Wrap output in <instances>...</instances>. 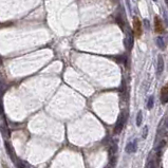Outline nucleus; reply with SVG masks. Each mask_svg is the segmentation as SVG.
Segmentation results:
<instances>
[{
	"label": "nucleus",
	"mask_w": 168,
	"mask_h": 168,
	"mask_svg": "<svg viewBox=\"0 0 168 168\" xmlns=\"http://www.w3.org/2000/svg\"><path fill=\"white\" fill-rule=\"evenodd\" d=\"M4 146H5V150H7V153L9 154V157H11L13 161H15V152H14V149H13V147L11 146V144L9 142H5V144H4Z\"/></svg>",
	"instance_id": "nucleus-2"
},
{
	"label": "nucleus",
	"mask_w": 168,
	"mask_h": 168,
	"mask_svg": "<svg viewBox=\"0 0 168 168\" xmlns=\"http://www.w3.org/2000/svg\"><path fill=\"white\" fill-rule=\"evenodd\" d=\"M0 131H1L2 136H4L5 138H11V133H10V131H9V129L5 124H1V125H0Z\"/></svg>",
	"instance_id": "nucleus-4"
},
{
	"label": "nucleus",
	"mask_w": 168,
	"mask_h": 168,
	"mask_svg": "<svg viewBox=\"0 0 168 168\" xmlns=\"http://www.w3.org/2000/svg\"><path fill=\"white\" fill-rule=\"evenodd\" d=\"M155 31L161 33L162 31H163V26H162V23H161V20L160 18H157L155 17Z\"/></svg>",
	"instance_id": "nucleus-10"
},
{
	"label": "nucleus",
	"mask_w": 168,
	"mask_h": 168,
	"mask_svg": "<svg viewBox=\"0 0 168 168\" xmlns=\"http://www.w3.org/2000/svg\"><path fill=\"white\" fill-rule=\"evenodd\" d=\"M165 145H166V142H165V141H162V142H161L160 144H159V146H157V150L159 151V152H161V150L163 149V147H164Z\"/></svg>",
	"instance_id": "nucleus-15"
},
{
	"label": "nucleus",
	"mask_w": 168,
	"mask_h": 168,
	"mask_svg": "<svg viewBox=\"0 0 168 168\" xmlns=\"http://www.w3.org/2000/svg\"><path fill=\"white\" fill-rule=\"evenodd\" d=\"M3 168H9V167H8V165L5 164V163H3Z\"/></svg>",
	"instance_id": "nucleus-18"
},
{
	"label": "nucleus",
	"mask_w": 168,
	"mask_h": 168,
	"mask_svg": "<svg viewBox=\"0 0 168 168\" xmlns=\"http://www.w3.org/2000/svg\"><path fill=\"white\" fill-rule=\"evenodd\" d=\"M166 127L168 128V117H167V119H166Z\"/></svg>",
	"instance_id": "nucleus-19"
},
{
	"label": "nucleus",
	"mask_w": 168,
	"mask_h": 168,
	"mask_svg": "<svg viewBox=\"0 0 168 168\" xmlns=\"http://www.w3.org/2000/svg\"><path fill=\"white\" fill-rule=\"evenodd\" d=\"M166 2H167V3H168V0H166Z\"/></svg>",
	"instance_id": "nucleus-20"
},
{
	"label": "nucleus",
	"mask_w": 168,
	"mask_h": 168,
	"mask_svg": "<svg viewBox=\"0 0 168 168\" xmlns=\"http://www.w3.org/2000/svg\"><path fill=\"white\" fill-rule=\"evenodd\" d=\"M147 168H155L154 163H153L152 161H149V162H148V164H147Z\"/></svg>",
	"instance_id": "nucleus-16"
},
{
	"label": "nucleus",
	"mask_w": 168,
	"mask_h": 168,
	"mask_svg": "<svg viewBox=\"0 0 168 168\" xmlns=\"http://www.w3.org/2000/svg\"><path fill=\"white\" fill-rule=\"evenodd\" d=\"M134 31L136 36H140L141 33H142V31H141V22H140V20L138 18H134Z\"/></svg>",
	"instance_id": "nucleus-8"
},
{
	"label": "nucleus",
	"mask_w": 168,
	"mask_h": 168,
	"mask_svg": "<svg viewBox=\"0 0 168 168\" xmlns=\"http://www.w3.org/2000/svg\"><path fill=\"white\" fill-rule=\"evenodd\" d=\"M147 134H148V127H147V126H145V127L143 128V133H142L143 138H147Z\"/></svg>",
	"instance_id": "nucleus-14"
},
{
	"label": "nucleus",
	"mask_w": 168,
	"mask_h": 168,
	"mask_svg": "<svg viewBox=\"0 0 168 168\" xmlns=\"http://www.w3.org/2000/svg\"><path fill=\"white\" fill-rule=\"evenodd\" d=\"M164 70V59L161 55H159L157 57V73L161 74Z\"/></svg>",
	"instance_id": "nucleus-3"
},
{
	"label": "nucleus",
	"mask_w": 168,
	"mask_h": 168,
	"mask_svg": "<svg viewBox=\"0 0 168 168\" xmlns=\"http://www.w3.org/2000/svg\"><path fill=\"white\" fill-rule=\"evenodd\" d=\"M15 162H16L17 168H30V165L22 160H17V161H15Z\"/></svg>",
	"instance_id": "nucleus-9"
},
{
	"label": "nucleus",
	"mask_w": 168,
	"mask_h": 168,
	"mask_svg": "<svg viewBox=\"0 0 168 168\" xmlns=\"http://www.w3.org/2000/svg\"><path fill=\"white\" fill-rule=\"evenodd\" d=\"M152 107H153V97L150 96L149 99H148V103H147V108L152 109Z\"/></svg>",
	"instance_id": "nucleus-13"
},
{
	"label": "nucleus",
	"mask_w": 168,
	"mask_h": 168,
	"mask_svg": "<svg viewBox=\"0 0 168 168\" xmlns=\"http://www.w3.org/2000/svg\"><path fill=\"white\" fill-rule=\"evenodd\" d=\"M1 66H2V58L0 57V67H1Z\"/></svg>",
	"instance_id": "nucleus-17"
},
{
	"label": "nucleus",
	"mask_w": 168,
	"mask_h": 168,
	"mask_svg": "<svg viewBox=\"0 0 168 168\" xmlns=\"http://www.w3.org/2000/svg\"><path fill=\"white\" fill-rule=\"evenodd\" d=\"M157 47L160 49H162V50L165 49V43H164V41H163V39H162V37L157 38Z\"/></svg>",
	"instance_id": "nucleus-11"
},
{
	"label": "nucleus",
	"mask_w": 168,
	"mask_h": 168,
	"mask_svg": "<svg viewBox=\"0 0 168 168\" xmlns=\"http://www.w3.org/2000/svg\"><path fill=\"white\" fill-rule=\"evenodd\" d=\"M161 101L163 104H166L168 101V86L164 87L161 91Z\"/></svg>",
	"instance_id": "nucleus-6"
},
{
	"label": "nucleus",
	"mask_w": 168,
	"mask_h": 168,
	"mask_svg": "<svg viewBox=\"0 0 168 168\" xmlns=\"http://www.w3.org/2000/svg\"><path fill=\"white\" fill-rule=\"evenodd\" d=\"M136 141H133V142H130L126 146V152L127 153H132L136 151Z\"/></svg>",
	"instance_id": "nucleus-7"
},
{
	"label": "nucleus",
	"mask_w": 168,
	"mask_h": 168,
	"mask_svg": "<svg viewBox=\"0 0 168 168\" xmlns=\"http://www.w3.org/2000/svg\"><path fill=\"white\" fill-rule=\"evenodd\" d=\"M124 123H125L124 115L123 114H121V115L119 116V119H117V122H116V124H115V127H114V133H115V134L121 133V131L123 130Z\"/></svg>",
	"instance_id": "nucleus-1"
},
{
	"label": "nucleus",
	"mask_w": 168,
	"mask_h": 168,
	"mask_svg": "<svg viewBox=\"0 0 168 168\" xmlns=\"http://www.w3.org/2000/svg\"><path fill=\"white\" fill-rule=\"evenodd\" d=\"M124 45L126 47L127 50H131L132 49V45H133V39H132V36L128 34L126 38H125V40H124Z\"/></svg>",
	"instance_id": "nucleus-5"
},
{
	"label": "nucleus",
	"mask_w": 168,
	"mask_h": 168,
	"mask_svg": "<svg viewBox=\"0 0 168 168\" xmlns=\"http://www.w3.org/2000/svg\"><path fill=\"white\" fill-rule=\"evenodd\" d=\"M153 1H157V0H153Z\"/></svg>",
	"instance_id": "nucleus-21"
},
{
	"label": "nucleus",
	"mask_w": 168,
	"mask_h": 168,
	"mask_svg": "<svg viewBox=\"0 0 168 168\" xmlns=\"http://www.w3.org/2000/svg\"><path fill=\"white\" fill-rule=\"evenodd\" d=\"M143 121V114L142 111H138V116H136V126H141Z\"/></svg>",
	"instance_id": "nucleus-12"
}]
</instances>
